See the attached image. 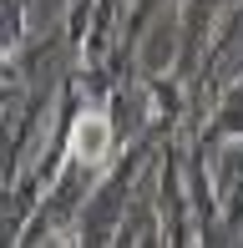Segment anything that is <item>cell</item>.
I'll use <instances>...</instances> for the list:
<instances>
[{
	"mask_svg": "<svg viewBox=\"0 0 243 248\" xmlns=\"http://www.w3.org/2000/svg\"><path fill=\"white\" fill-rule=\"evenodd\" d=\"M76 152H81L86 162L106 152V117H102V111H91V117H81V127H76Z\"/></svg>",
	"mask_w": 243,
	"mask_h": 248,
	"instance_id": "6da1fadb",
	"label": "cell"
}]
</instances>
